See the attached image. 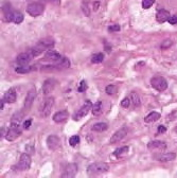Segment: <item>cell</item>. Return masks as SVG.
Wrapping results in <instances>:
<instances>
[{"label":"cell","instance_id":"1","mask_svg":"<svg viewBox=\"0 0 177 178\" xmlns=\"http://www.w3.org/2000/svg\"><path fill=\"white\" fill-rule=\"evenodd\" d=\"M108 170H109V166H108L107 163L99 161L90 164L87 168L86 172H87L88 175H99V174H104V173L108 172Z\"/></svg>","mask_w":177,"mask_h":178},{"label":"cell","instance_id":"2","mask_svg":"<svg viewBox=\"0 0 177 178\" xmlns=\"http://www.w3.org/2000/svg\"><path fill=\"white\" fill-rule=\"evenodd\" d=\"M45 11V5L41 2H33L27 6V13L32 17H37L41 15Z\"/></svg>","mask_w":177,"mask_h":178},{"label":"cell","instance_id":"3","mask_svg":"<svg viewBox=\"0 0 177 178\" xmlns=\"http://www.w3.org/2000/svg\"><path fill=\"white\" fill-rule=\"evenodd\" d=\"M151 85L155 90L162 92V91L167 90L168 88V82L162 77H153L151 79Z\"/></svg>","mask_w":177,"mask_h":178},{"label":"cell","instance_id":"4","mask_svg":"<svg viewBox=\"0 0 177 178\" xmlns=\"http://www.w3.org/2000/svg\"><path fill=\"white\" fill-rule=\"evenodd\" d=\"M53 105H54V98H52V97L47 98V99L43 102V104H41V106L39 112H41V117L43 118L49 117L51 113V110H52V108H53Z\"/></svg>","mask_w":177,"mask_h":178},{"label":"cell","instance_id":"5","mask_svg":"<svg viewBox=\"0 0 177 178\" xmlns=\"http://www.w3.org/2000/svg\"><path fill=\"white\" fill-rule=\"evenodd\" d=\"M32 160H31V156L27 153H23L20 156L19 162L14 166V169H17L18 171H27L30 169Z\"/></svg>","mask_w":177,"mask_h":178},{"label":"cell","instance_id":"6","mask_svg":"<svg viewBox=\"0 0 177 178\" xmlns=\"http://www.w3.org/2000/svg\"><path fill=\"white\" fill-rule=\"evenodd\" d=\"M91 108H92V104H91V102L88 100V101H86L85 104H84V105L73 115V120L74 121H79L82 118L86 117V116L88 115V112L91 110Z\"/></svg>","mask_w":177,"mask_h":178},{"label":"cell","instance_id":"7","mask_svg":"<svg viewBox=\"0 0 177 178\" xmlns=\"http://www.w3.org/2000/svg\"><path fill=\"white\" fill-rule=\"evenodd\" d=\"M20 135H21V132H20V130H19L18 124L11 123L10 128H9V130L5 134V139L8 140V141H14V140H16Z\"/></svg>","mask_w":177,"mask_h":178},{"label":"cell","instance_id":"8","mask_svg":"<svg viewBox=\"0 0 177 178\" xmlns=\"http://www.w3.org/2000/svg\"><path fill=\"white\" fill-rule=\"evenodd\" d=\"M127 134H128V128L126 127V126H123V127H121L120 130H118L116 133L114 134V135L112 136L109 142L112 144L118 143V142L122 141V140L124 139L125 137H126Z\"/></svg>","mask_w":177,"mask_h":178},{"label":"cell","instance_id":"9","mask_svg":"<svg viewBox=\"0 0 177 178\" xmlns=\"http://www.w3.org/2000/svg\"><path fill=\"white\" fill-rule=\"evenodd\" d=\"M36 89L35 88H31L30 90L28 91L27 93V97H26V100H25V104H23V109L25 111H29L31 109L33 105V102L35 100V97H36Z\"/></svg>","mask_w":177,"mask_h":178},{"label":"cell","instance_id":"10","mask_svg":"<svg viewBox=\"0 0 177 178\" xmlns=\"http://www.w3.org/2000/svg\"><path fill=\"white\" fill-rule=\"evenodd\" d=\"M77 172V166L76 163H68L64 166L62 177L64 178H72L76 176Z\"/></svg>","mask_w":177,"mask_h":178},{"label":"cell","instance_id":"11","mask_svg":"<svg viewBox=\"0 0 177 178\" xmlns=\"http://www.w3.org/2000/svg\"><path fill=\"white\" fill-rule=\"evenodd\" d=\"M57 85V81L55 79H48L43 84V93L44 95H49L55 89Z\"/></svg>","mask_w":177,"mask_h":178},{"label":"cell","instance_id":"12","mask_svg":"<svg viewBox=\"0 0 177 178\" xmlns=\"http://www.w3.org/2000/svg\"><path fill=\"white\" fill-rule=\"evenodd\" d=\"M47 146L50 151H56L61 146V139L56 135H50L47 138Z\"/></svg>","mask_w":177,"mask_h":178},{"label":"cell","instance_id":"13","mask_svg":"<svg viewBox=\"0 0 177 178\" xmlns=\"http://www.w3.org/2000/svg\"><path fill=\"white\" fill-rule=\"evenodd\" d=\"M63 59L61 54L58 52L54 50H48L47 52L45 53V56H44V59L47 62H51V63H57L58 61Z\"/></svg>","mask_w":177,"mask_h":178},{"label":"cell","instance_id":"14","mask_svg":"<svg viewBox=\"0 0 177 178\" xmlns=\"http://www.w3.org/2000/svg\"><path fill=\"white\" fill-rule=\"evenodd\" d=\"M34 59L33 57V55L31 54L29 51H27V52H23V53H20V54L17 56V64L18 65H28L29 63H30L32 59Z\"/></svg>","mask_w":177,"mask_h":178},{"label":"cell","instance_id":"15","mask_svg":"<svg viewBox=\"0 0 177 178\" xmlns=\"http://www.w3.org/2000/svg\"><path fill=\"white\" fill-rule=\"evenodd\" d=\"M68 118H69V112H68V110L63 109V110H59L54 113V116H53V121H54L55 123H63V122H65Z\"/></svg>","mask_w":177,"mask_h":178},{"label":"cell","instance_id":"16","mask_svg":"<svg viewBox=\"0 0 177 178\" xmlns=\"http://www.w3.org/2000/svg\"><path fill=\"white\" fill-rule=\"evenodd\" d=\"M165 148H167L165 142L160 141V140H154V141L149 142V144H147V148L150 151H161L165 150Z\"/></svg>","mask_w":177,"mask_h":178},{"label":"cell","instance_id":"17","mask_svg":"<svg viewBox=\"0 0 177 178\" xmlns=\"http://www.w3.org/2000/svg\"><path fill=\"white\" fill-rule=\"evenodd\" d=\"M2 12H3V20L9 22V21H13V17H14V13L12 11V8H11L9 4H5V5L2 6Z\"/></svg>","mask_w":177,"mask_h":178},{"label":"cell","instance_id":"18","mask_svg":"<svg viewBox=\"0 0 177 178\" xmlns=\"http://www.w3.org/2000/svg\"><path fill=\"white\" fill-rule=\"evenodd\" d=\"M170 17H171V14L169 13V11L162 9V10H159L158 13L156 14V20L158 21L159 23H163V22L169 20Z\"/></svg>","mask_w":177,"mask_h":178},{"label":"cell","instance_id":"19","mask_svg":"<svg viewBox=\"0 0 177 178\" xmlns=\"http://www.w3.org/2000/svg\"><path fill=\"white\" fill-rule=\"evenodd\" d=\"M37 44H39L41 47H43L45 50H50L51 48H53L55 44V41L53 38H51V37H46V38H43L41 39V41H38Z\"/></svg>","mask_w":177,"mask_h":178},{"label":"cell","instance_id":"20","mask_svg":"<svg viewBox=\"0 0 177 178\" xmlns=\"http://www.w3.org/2000/svg\"><path fill=\"white\" fill-rule=\"evenodd\" d=\"M4 101L9 104H12L16 101V90L14 88H10L4 94Z\"/></svg>","mask_w":177,"mask_h":178},{"label":"cell","instance_id":"21","mask_svg":"<svg viewBox=\"0 0 177 178\" xmlns=\"http://www.w3.org/2000/svg\"><path fill=\"white\" fill-rule=\"evenodd\" d=\"M48 67H50V68H57V69H67L70 67V62L67 57H63L61 61H58L57 63H54V66L51 65Z\"/></svg>","mask_w":177,"mask_h":178},{"label":"cell","instance_id":"22","mask_svg":"<svg viewBox=\"0 0 177 178\" xmlns=\"http://www.w3.org/2000/svg\"><path fill=\"white\" fill-rule=\"evenodd\" d=\"M176 158V154L173 152H169V153H163L161 154L160 156L157 157V159L159 160L160 162H169V161H172Z\"/></svg>","mask_w":177,"mask_h":178},{"label":"cell","instance_id":"23","mask_svg":"<svg viewBox=\"0 0 177 178\" xmlns=\"http://www.w3.org/2000/svg\"><path fill=\"white\" fill-rule=\"evenodd\" d=\"M103 102L102 101H98L96 102V104H94V106H92L91 108V112L94 116H96V117H99V116H101L102 113H103Z\"/></svg>","mask_w":177,"mask_h":178},{"label":"cell","instance_id":"24","mask_svg":"<svg viewBox=\"0 0 177 178\" xmlns=\"http://www.w3.org/2000/svg\"><path fill=\"white\" fill-rule=\"evenodd\" d=\"M35 70V67L34 66H29V65H19L15 69L17 73H20V74H26V73H29L31 71Z\"/></svg>","mask_w":177,"mask_h":178},{"label":"cell","instance_id":"25","mask_svg":"<svg viewBox=\"0 0 177 178\" xmlns=\"http://www.w3.org/2000/svg\"><path fill=\"white\" fill-rule=\"evenodd\" d=\"M159 119H160V113L157 111H153L144 118V122L145 123H153V122L158 121Z\"/></svg>","mask_w":177,"mask_h":178},{"label":"cell","instance_id":"26","mask_svg":"<svg viewBox=\"0 0 177 178\" xmlns=\"http://www.w3.org/2000/svg\"><path fill=\"white\" fill-rule=\"evenodd\" d=\"M108 128V125L107 123H104V122H99V123H96L92 125L91 130L94 132H97V133H102V132H105L107 130Z\"/></svg>","mask_w":177,"mask_h":178},{"label":"cell","instance_id":"27","mask_svg":"<svg viewBox=\"0 0 177 178\" xmlns=\"http://www.w3.org/2000/svg\"><path fill=\"white\" fill-rule=\"evenodd\" d=\"M130 101H132V105L134 108H137L140 106V97H139V94L137 92H135V91H132L130 92Z\"/></svg>","mask_w":177,"mask_h":178},{"label":"cell","instance_id":"28","mask_svg":"<svg viewBox=\"0 0 177 178\" xmlns=\"http://www.w3.org/2000/svg\"><path fill=\"white\" fill-rule=\"evenodd\" d=\"M28 51L33 55V57H36V56H38V55H41V53H43L44 51H45V49H44L39 44H37L36 46H34L33 48L29 49Z\"/></svg>","mask_w":177,"mask_h":178},{"label":"cell","instance_id":"29","mask_svg":"<svg viewBox=\"0 0 177 178\" xmlns=\"http://www.w3.org/2000/svg\"><path fill=\"white\" fill-rule=\"evenodd\" d=\"M23 115L25 113L23 112H17V113H15L14 116L12 117V120H11V123H13V124H20V122L23 121Z\"/></svg>","mask_w":177,"mask_h":178},{"label":"cell","instance_id":"30","mask_svg":"<svg viewBox=\"0 0 177 178\" xmlns=\"http://www.w3.org/2000/svg\"><path fill=\"white\" fill-rule=\"evenodd\" d=\"M128 151H129V146H122V148H117L116 151L114 152V155L116 156V157H121V156L125 155L126 153H128Z\"/></svg>","mask_w":177,"mask_h":178},{"label":"cell","instance_id":"31","mask_svg":"<svg viewBox=\"0 0 177 178\" xmlns=\"http://www.w3.org/2000/svg\"><path fill=\"white\" fill-rule=\"evenodd\" d=\"M23 21V15L20 12H15L14 17H13V22L16 24H19Z\"/></svg>","mask_w":177,"mask_h":178},{"label":"cell","instance_id":"32","mask_svg":"<svg viewBox=\"0 0 177 178\" xmlns=\"http://www.w3.org/2000/svg\"><path fill=\"white\" fill-rule=\"evenodd\" d=\"M104 59V55L102 54V53H98V54L94 55V56L91 57V63L92 64H100L103 62Z\"/></svg>","mask_w":177,"mask_h":178},{"label":"cell","instance_id":"33","mask_svg":"<svg viewBox=\"0 0 177 178\" xmlns=\"http://www.w3.org/2000/svg\"><path fill=\"white\" fill-rule=\"evenodd\" d=\"M80 136L79 135H73L72 137H70L69 139V144L71 146H76L80 143Z\"/></svg>","mask_w":177,"mask_h":178},{"label":"cell","instance_id":"34","mask_svg":"<svg viewBox=\"0 0 177 178\" xmlns=\"http://www.w3.org/2000/svg\"><path fill=\"white\" fill-rule=\"evenodd\" d=\"M105 91L108 95H112L115 93H117V86L116 85H108L106 86Z\"/></svg>","mask_w":177,"mask_h":178},{"label":"cell","instance_id":"35","mask_svg":"<svg viewBox=\"0 0 177 178\" xmlns=\"http://www.w3.org/2000/svg\"><path fill=\"white\" fill-rule=\"evenodd\" d=\"M130 105H132V101H130L129 97L124 98V99L121 101V106H122L123 108H127V107H129Z\"/></svg>","mask_w":177,"mask_h":178},{"label":"cell","instance_id":"36","mask_svg":"<svg viewBox=\"0 0 177 178\" xmlns=\"http://www.w3.org/2000/svg\"><path fill=\"white\" fill-rule=\"evenodd\" d=\"M172 44H173V41H172L171 39H165V41H162V44H161V49H162V50H167V49H169Z\"/></svg>","mask_w":177,"mask_h":178},{"label":"cell","instance_id":"37","mask_svg":"<svg viewBox=\"0 0 177 178\" xmlns=\"http://www.w3.org/2000/svg\"><path fill=\"white\" fill-rule=\"evenodd\" d=\"M154 3H155V0H143L142 1V8L145 9V10H147V9L151 8Z\"/></svg>","mask_w":177,"mask_h":178},{"label":"cell","instance_id":"38","mask_svg":"<svg viewBox=\"0 0 177 178\" xmlns=\"http://www.w3.org/2000/svg\"><path fill=\"white\" fill-rule=\"evenodd\" d=\"M86 89H87V84H86V82L83 80V81H81L79 87H77V91H79V92H84V91H86Z\"/></svg>","mask_w":177,"mask_h":178},{"label":"cell","instance_id":"39","mask_svg":"<svg viewBox=\"0 0 177 178\" xmlns=\"http://www.w3.org/2000/svg\"><path fill=\"white\" fill-rule=\"evenodd\" d=\"M108 30L110 31V32H118V31H120V26L119 24H112V26H109V28H108Z\"/></svg>","mask_w":177,"mask_h":178},{"label":"cell","instance_id":"40","mask_svg":"<svg viewBox=\"0 0 177 178\" xmlns=\"http://www.w3.org/2000/svg\"><path fill=\"white\" fill-rule=\"evenodd\" d=\"M168 21H169L171 24H176L177 23V16H176V15H174V16H171Z\"/></svg>","mask_w":177,"mask_h":178},{"label":"cell","instance_id":"41","mask_svg":"<svg viewBox=\"0 0 177 178\" xmlns=\"http://www.w3.org/2000/svg\"><path fill=\"white\" fill-rule=\"evenodd\" d=\"M165 132H167V127L165 125L158 126V134H165Z\"/></svg>","mask_w":177,"mask_h":178},{"label":"cell","instance_id":"42","mask_svg":"<svg viewBox=\"0 0 177 178\" xmlns=\"http://www.w3.org/2000/svg\"><path fill=\"white\" fill-rule=\"evenodd\" d=\"M31 123H32V120H31V119H29V120H27V121H25V123H23V128H25V130H28V128L31 126Z\"/></svg>","mask_w":177,"mask_h":178},{"label":"cell","instance_id":"43","mask_svg":"<svg viewBox=\"0 0 177 178\" xmlns=\"http://www.w3.org/2000/svg\"><path fill=\"white\" fill-rule=\"evenodd\" d=\"M46 2H49V3L53 4H59L61 3V0H46Z\"/></svg>","mask_w":177,"mask_h":178},{"label":"cell","instance_id":"44","mask_svg":"<svg viewBox=\"0 0 177 178\" xmlns=\"http://www.w3.org/2000/svg\"><path fill=\"white\" fill-rule=\"evenodd\" d=\"M0 134H1V139H2V137H5V135H4V128L3 127H1V132H0Z\"/></svg>","mask_w":177,"mask_h":178},{"label":"cell","instance_id":"45","mask_svg":"<svg viewBox=\"0 0 177 178\" xmlns=\"http://www.w3.org/2000/svg\"><path fill=\"white\" fill-rule=\"evenodd\" d=\"M4 99L3 100H1V104H0V108H1V110H2V108H3V106H4Z\"/></svg>","mask_w":177,"mask_h":178},{"label":"cell","instance_id":"46","mask_svg":"<svg viewBox=\"0 0 177 178\" xmlns=\"http://www.w3.org/2000/svg\"><path fill=\"white\" fill-rule=\"evenodd\" d=\"M175 130H176V133H177V126H176V128H175Z\"/></svg>","mask_w":177,"mask_h":178}]
</instances>
